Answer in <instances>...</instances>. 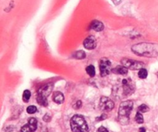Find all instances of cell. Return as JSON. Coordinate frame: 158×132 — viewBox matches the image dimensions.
I'll return each mask as SVG.
<instances>
[{
  "label": "cell",
  "instance_id": "13",
  "mask_svg": "<svg viewBox=\"0 0 158 132\" xmlns=\"http://www.w3.org/2000/svg\"><path fill=\"white\" fill-rule=\"evenodd\" d=\"M112 72L116 74H120V75H126L128 73V69L122 65V66H117V67L114 68L112 70Z\"/></svg>",
  "mask_w": 158,
  "mask_h": 132
},
{
  "label": "cell",
  "instance_id": "5",
  "mask_svg": "<svg viewBox=\"0 0 158 132\" xmlns=\"http://www.w3.org/2000/svg\"><path fill=\"white\" fill-rule=\"evenodd\" d=\"M121 63L123 66H124L127 69L132 70H140L144 66V64L142 62L132 60V59L123 58L121 60Z\"/></svg>",
  "mask_w": 158,
  "mask_h": 132
},
{
  "label": "cell",
  "instance_id": "19",
  "mask_svg": "<svg viewBox=\"0 0 158 132\" xmlns=\"http://www.w3.org/2000/svg\"><path fill=\"white\" fill-rule=\"evenodd\" d=\"M135 121H137V123L138 124H143V117L142 115V114L140 112H137L136 114L135 117Z\"/></svg>",
  "mask_w": 158,
  "mask_h": 132
},
{
  "label": "cell",
  "instance_id": "20",
  "mask_svg": "<svg viewBox=\"0 0 158 132\" xmlns=\"http://www.w3.org/2000/svg\"><path fill=\"white\" fill-rule=\"evenodd\" d=\"M149 108L147 106L146 104H141L140 107L138 108V112L140 113H146L149 111Z\"/></svg>",
  "mask_w": 158,
  "mask_h": 132
},
{
  "label": "cell",
  "instance_id": "1",
  "mask_svg": "<svg viewBox=\"0 0 158 132\" xmlns=\"http://www.w3.org/2000/svg\"><path fill=\"white\" fill-rule=\"evenodd\" d=\"M136 55L144 57H158V44L151 43H140L131 47Z\"/></svg>",
  "mask_w": 158,
  "mask_h": 132
},
{
  "label": "cell",
  "instance_id": "11",
  "mask_svg": "<svg viewBox=\"0 0 158 132\" xmlns=\"http://www.w3.org/2000/svg\"><path fill=\"white\" fill-rule=\"evenodd\" d=\"M89 29H94L97 32H101L104 29V25L102 22L99 21V20H94L89 25Z\"/></svg>",
  "mask_w": 158,
  "mask_h": 132
},
{
  "label": "cell",
  "instance_id": "24",
  "mask_svg": "<svg viewBox=\"0 0 158 132\" xmlns=\"http://www.w3.org/2000/svg\"><path fill=\"white\" fill-rule=\"evenodd\" d=\"M50 120H51V117L50 116H49V114H46V115L43 117V121H44L49 122L50 121Z\"/></svg>",
  "mask_w": 158,
  "mask_h": 132
},
{
  "label": "cell",
  "instance_id": "26",
  "mask_svg": "<svg viewBox=\"0 0 158 132\" xmlns=\"http://www.w3.org/2000/svg\"><path fill=\"white\" fill-rule=\"evenodd\" d=\"M139 131H140V132H146V129H145V128H140V129H139Z\"/></svg>",
  "mask_w": 158,
  "mask_h": 132
},
{
  "label": "cell",
  "instance_id": "4",
  "mask_svg": "<svg viewBox=\"0 0 158 132\" xmlns=\"http://www.w3.org/2000/svg\"><path fill=\"white\" fill-rule=\"evenodd\" d=\"M122 96L124 97L131 95L135 91V86L131 79H123L120 86Z\"/></svg>",
  "mask_w": 158,
  "mask_h": 132
},
{
  "label": "cell",
  "instance_id": "3",
  "mask_svg": "<svg viewBox=\"0 0 158 132\" xmlns=\"http://www.w3.org/2000/svg\"><path fill=\"white\" fill-rule=\"evenodd\" d=\"M70 127L73 132H88L89 128H88L87 123L86 122L83 116L74 115L70 120Z\"/></svg>",
  "mask_w": 158,
  "mask_h": 132
},
{
  "label": "cell",
  "instance_id": "10",
  "mask_svg": "<svg viewBox=\"0 0 158 132\" xmlns=\"http://www.w3.org/2000/svg\"><path fill=\"white\" fill-rule=\"evenodd\" d=\"M83 46L86 49H94L97 46V40L94 36H89L83 41Z\"/></svg>",
  "mask_w": 158,
  "mask_h": 132
},
{
  "label": "cell",
  "instance_id": "14",
  "mask_svg": "<svg viewBox=\"0 0 158 132\" xmlns=\"http://www.w3.org/2000/svg\"><path fill=\"white\" fill-rule=\"evenodd\" d=\"M36 101L40 105L43 107H46L48 105V100L46 97H42V96H36Z\"/></svg>",
  "mask_w": 158,
  "mask_h": 132
},
{
  "label": "cell",
  "instance_id": "7",
  "mask_svg": "<svg viewBox=\"0 0 158 132\" xmlns=\"http://www.w3.org/2000/svg\"><path fill=\"white\" fill-rule=\"evenodd\" d=\"M114 103L107 97H102L100 101V108L103 111H110L114 109Z\"/></svg>",
  "mask_w": 158,
  "mask_h": 132
},
{
  "label": "cell",
  "instance_id": "21",
  "mask_svg": "<svg viewBox=\"0 0 158 132\" xmlns=\"http://www.w3.org/2000/svg\"><path fill=\"white\" fill-rule=\"evenodd\" d=\"M26 111H27L28 114H35V113L37 111V108H36V107H35V106L31 105V106L28 107L27 109H26Z\"/></svg>",
  "mask_w": 158,
  "mask_h": 132
},
{
  "label": "cell",
  "instance_id": "2",
  "mask_svg": "<svg viewBox=\"0 0 158 132\" xmlns=\"http://www.w3.org/2000/svg\"><path fill=\"white\" fill-rule=\"evenodd\" d=\"M134 106L132 100H126L120 104L118 112V121L121 125H126L130 121V114Z\"/></svg>",
  "mask_w": 158,
  "mask_h": 132
},
{
  "label": "cell",
  "instance_id": "23",
  "mask_svg": "<svg viewBox=\"0 0 158 132\" xmlns=\"http://www.w3.org/2000/svg\"><path fill=\"white\" fill-rule=\"evenodd\" d=\"M106 117H107L106 114H102V115L100 116V117H97V118L96 119V121H100L105 120V119H106Z\"/></svg>",
  "mask_w": 158,
  "mask_h": 132
},
{
  "label": "cell",
  "instance_id": "17",
  "mask_svg": "<svg viewBox=\"0 0 158 132\" xmlns=\"http://www.w3.org/2000/svg\"><path fill=\"white\" fill-rule=\"evenodd\" d=\"M31 97V92L29 91V90H26V91H23V101L27 103L28 101L29 100Z\"/></svg>",
  "mask_w": 158,
  "mask_h": 132
},
{
  "label": "cell",
  "instance_id": "25",
  "mask_svg": "<svg viewBox=\"0 0 158 132\" xmlns=\"http://www.w3.org/2000/svg\"><path fill=\"white\" fill-rule=\"evenodd\" d=\"M97 132H109V131H107V129H106V128L101 126V127H100V128H98V130H97Z\"/></svg>",
  "mask_w": 158,
  "mask_h": 132
},
{
  "label": "cell",
  "instance_id": "12",
  "mask_svg": "<svg viewBox=\"0 0 158 132\" xmlns=\"http://www.w3.org/2000/svg\"><path fill=\"white\" fill-rule=\"evenodd\" d=\"M52 100L55 103L58 104H61L64 102V96L60 91H56V92L53 93L52 95Z\"/></svg>",
  "mask_w": 158,
  "mask_h": 132
},
{
  "label": "cell",
  "instance_id": "15",
  "mask_svg": "<svg viewBox=\"0 0 158 132\" xmlns=\"http://www.w3.org/2000/svg\"><path fill=\"white\" fill-rule=\"evenodd\" d=\"M86 53L83 50L77 51V52L73 54V57L75 59H77V60H83V59L86 58Z\"/></svg>",
  "mask_w": 158,
  "mask_h": 132
},
{
  "label": "cell",
  "instance_id": "6",
  "mask_svg": "<svg viewBox=\"0 0 158 132\" xmlns=\"http://www.w3.org/2000/svg\"><path fill=\"white\" fill-rule=\"evenodd\" d=\"M99 66H100V72L101 77H106V76L109 75L111 71L110 60H108L107 58H102L100 60Z\"/></svg>",
  "mask_w": 158,
  "mask_h": 132
},
{
  "label": "cell",
  "instance_id": "22",
  "mask_svg": "<svg viewBox=\"0 0 158 132\" xmlns=\"http://www.w3.org/2000/svg\"><path fill=\"white\" fill-rule=\"evenodd\" d=\"M81 107H82V101H81V100H77V103H76L75 104L73 105V108H74V109H76V110L80 109Z\"/></svg>",
  "mask_w": 158,
  "mask_h": 132
},
{
  "label": "cell",
  "instance_id": "18",
  "mask_svg": "<svg viewBox=\"0 0 158 132\" xmlns=\"http://www.w3.org/2000/svg\"><path fill=\"white\" fill-rule=\"evenodd\" d=\"M148 70H147L146 69H144V68H142V69H140V70H139L138 72L139 78L146 79L147 77H148Z\"/></svg>",
  "mask_w": 158,
  "mask_h": 132
},
{
  "label": "cell",
  "instance_id": "16",
  "mask_svg": "<svg viewBox=\"0 0 158 132\" xmlns=\"http://www.w3.org/2000/svg\"><path fill=\"white\" fill-rule=\"evenodd\" d=\"M86 73H87L88 75L90 77H94V76H95L96 70L94 66H93V65H89V66L86 68Z\"/></svg>",
  "mask_w": 158,
  "mask_h": 132
},
{
  "label": "cell",
  "instance_id": "9",
  "mask_svg": "<svg viewBox=\"0 0 158 132\" xmlns=\"http://www.w3.org/2000/svg\"><path fill=\"white\" fill-rule=\"evenodd\" d=\"M52 83H47V84L44 85V86L41 87L40 89L37 91V95L42 96V97H44L47 98L48 96L50 94V93L52 91Z\"/></svg>",
  "mask_w": 158,
  "mask_h": 132
},
{
  "label": "cell",
  "instance_id": "8",
  "mask_svg": "<svg viewBox=\"0 0 158 132\" xmlns=\"http://www.w3.org/2000/svg\"><path fill=\"white\" fill-rule=\"evenodd\" d=\"M37 128V120L32 117L29 120L28 123L23 127H22L19 132H34Z\"/></svg>",
  "mask_w": 158,
  "mask_h": 132
}]
</instances>
